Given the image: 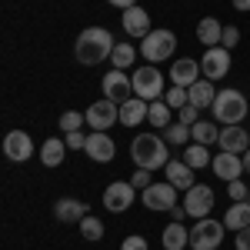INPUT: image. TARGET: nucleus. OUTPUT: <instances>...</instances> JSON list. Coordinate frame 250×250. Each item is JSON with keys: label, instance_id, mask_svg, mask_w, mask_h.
<instances>
[{"label": "nucleus", "instance_id": "obj_19", "mask_svg": "<svg viewBox=\"0 0 250 250\" xmlns=\"http://www.w3.org/2000/svg\"><path fill=\"white\" fill-rule=\"evenodd\" d=\"M54 217L60 224H80L87 217V204L83 200H74V197H60L54 204Z\"/></svg>", "mask_w": 250, "mask_h": 250}, {"label": "nucleus", "instance_id": "obj_29", "mask_svg": "<svg viewBox=\"0 0 250 250\" xmlns=\"http://www.w3.org/2000/svg\"><path fill=\"white\" fill-rule=\"evenodd\" d=\"M164 140L167 144H177V147H187V144H193V134H190V127L187 124H170V127H164Z\"/></svg>", "mask_w": 250, "mask_h": 250}, {"label": "nucleus", "instance_id": "obj_17", "mask_svg": "<svg viewBox=\"0 0 250 250\" xmlns=\"http://www.w3.org/2000/svg\"><path fill=\"white\" fill-rule=\"evenodd\" d=\"M220 150H227V154H247L250 150V134L247 127H240V124H233V127H220Z\"/></svg>", "mask_w": 250, "mask_h": 250}, {"label": "nucleus", "instance_id": "obj_34", "mask_svg": "<svg viewBox=\"0 0 250 250\" xmlns=\"http://www.w3.org/2000/svg\"><path fill=\"white\" fill-rule=\"evenodd\" d=\"M164 100L170 104V110H180V107H187V104H190V97H187V87H170V90L164 94Z\"/></svg>", "mask_w": 250, "mask_h": 250}, {"label": "nucleus", "instance_id": "obj_36", "mask_svg": "<svg viewBox=\"0 0 250 250\" xmlns=\"http://www.w3.org/2000/svg\"><path fill=\"white\" fill-rule=\"evenodd\" d=\"M130 184H134L137 190H147V187L154 184V170H140V167H137V173L130 177Z\"/></svg>", "mask_w": 250, "mask_h": 250}, {"label": "nucleus", "instance_id": "obj_11", "mask_svg": "<svg viewBox=\"0 0 250 250\" xmlns=\"http://www.w3.org/2000/svg\"><path fill=\"white\" fill-rule=\"evenodd\" d=\"M104 97L114 100V104H127L134 97V77H127L124 70L114 67L110 74H104Z\"/></svg>", "mask_w": 250, "mask_h": 250}, {"label": "nucleus", "instance_id": "obj_43", "mask_svg": "<svg viewBox=\"0 0 250 250\" xmlns=\"http://www.w3.org/2000/svg\"><path fill=\"white\" fill-rule=\"evenodd\" d=\"M107 3H114V7H120V10H130V7H137V0H107Z\"/></svg>", "mask_w": 250, "mask_h": 250}, {"label": "nucleus", "instance_id": "obj_31", "mask_svg": "<svg viewBox=\"0 0 250 250\" xmlns=\"http://www.w3.org/2000/svg\"><path fill=\"white\" fill-rule=\"evenodd\" d=\"M134 60H137V50L130 47V43H117L114 54H110V63H114L117 70H127V67H130Z\"/></svg>", "mask_w": 250, "mask_h": 250}, {"label": "nucleus", "instance_id": "obj_12", "mask_svg": "<svg viewBox=\"0 0 250 250\" xmlns=\"http://www.w3.org/2000/svg\"><path fill=\"white\" fill-rule=\"evenodd\" d=\"M140 197H144V207H150V210H170V207H177V187L170 180L150 184L147 190H140Z\"/></svg>", "mask_w": 250, "mask_h": 250}, {"label": "nucleus", "instance_id": "obj_25", "mask_svg": "<svg viewBox=\"0 0 250 250\" xmlns=\"http://www.w3.org/2000/svg\"><path fill=\"white\" fill-rule=\"evenodd\" d=\"M224 227L227 230H244V227H250V200H240V204H230L227 207V213H224Z\"/></svg>", "mask_w": 250, "mask_h": 250}, {"label": "nucleus", "instance_id": "obj_21", "mask_svg": "<svg viewBox=\"0 0 250 250\" xmlns=\"http://www.w3.org/2000/svg\"><path fill=\"white\" fill-rule=\"evenodd\" d=\"M147 110H150V104H147V100L130 97L127 104H120V124H124V127H140V124L147 120Z\"/></svg>", "mask_w": 250, "mask_h": 250}, {"label": "nucleus", "instance_id": "obj_10", "mask_svg": "<svg viewBox=\"0 0 250 250\" xmlns=\"http://www.w3.org/2000/svg\"><path fill=\"white\" fill-rule=\"evenodd\" d=\"M117 120H120V104L114 100H94L90 107H87V127H94V130H107V127H114Z\"/></svg>", "mask_w": 250, "mask_h": 250}, {"label": "nucleus", "instance_id": "obj_30", "mask_svg": "<svg viewBox=\"0 0 250 250\" xmlns=\"http://www.w3.org/2000/svg\"><path fill=\"white\" fill-rule=\"evenodd\" d=\"M184 160L190 164L193 170H200V167H207V164H210L213 157L207 154V147H204V144H187V147H184Z\"/></svg>", "mask_w": 250, "mask_h": 250}, {"label": "nucleus", "instance_id": "obj_24", "mask_svg": "<svg viewBox=\"0 0 250 250\" xmlns=\"http://www.w3.org/2000/svg\"><path fill=\"white\" fill-rule=\"evenodd\" d=\"M220 37H224V23L217 17L197 20V40H200L204 47H220Z\"/></svg>", "mask_w": 250, "mask_h": 250}, {"label": "nucleus", "instance_id": "obj_39", "mask_svg": "<svg viewBox=\"0 0 250 250\" xmlns=\"http://www.w3.org/2000/svg\"><path fill=\"white\" fill-rule=\"evenodd\" d=\"M200 120V107H193V104H187V107H180V124H187V127H193Z\"/></svg>", "mask_w": 250, "mask_h": 250}, {"label": "nucleus", "instance_id": "obj_3", "mask_svg": "<svg viewBox=\"0 0 250 250\" xmlns=\"http://www.w3.org/2000/svg\"><path fill=\"white\" fill-rule=\"evenodd\" d=\"M210 110H213V120H217V124L233 127V124H244V117H247L250 104H247V97L240 94V90L227 87V90H217V100H213Z\"/></svg>", "mask_w": 250, "mask_h": 250}, {"label": "nucleus", "instance_id": "obj_5", "mask_svg": "<svg viewBox=\"0 0 250 250\" xmlns=\"http://www.w3.org/2000/svg\"><path fill=\"white\" fill-rule=\"evenodd\" d=\"M173 47H177V37H173V30H150L144 43H140V54L147 63H160V60L173 57Z\"/></svg>", "mask_w": 250, "mask_h": 250}, {"label": "nucleus", "instance_id": "obj_2", "mask_svg": "<svg viewBox=\"0 0 250 250\" xmlns=\"http://www.w3.org/2000/svg\"><path fill=\"white\" fill-rule=\"evenodd\" d=\"M130 157L140 170H160L170 164V154H167V140L157 134H137L134 144H130Z\"/></svg>", "mask_w": 250, "mask_h": 250}, {"label": "nucleus", "instance_id": "obj_15", "mask_svg": "<svg viewBox=\"0 0 250 250\" xmlns=\"http://www.w3.org/2000/svg\"><path fill=\"white\" fill-rule=\"evenodd\" d=\"M200 77H204V70H200V60H193V57L173 60V67H170L173 87H193V83H197Z\"/></svg>", "mask_w": 250, "mask_h": 250}, {"label": "nucleus", "instance_id": "obj_9", "mask_svg": "<svg viewBox=\"0 0 250 250\" xmlns=\"http://www.w3.org/2000/svg\"><path fill=\"white\" fill-rule=\"evenodd\" d=\"M184 207H187V213L197 217V220L210 217V210H213V190L207 187V184H193L190 190H184Z\"/></svg>", "mask_w": 250, "mask_h": 250}, {"label": "nucleus", "instance_id": "obj_28", "mask_svg": "<svg viewBox=\"0 0 250 250\" xmlns=\"http://www.w3.org/2000/svg\"><path fill=\"white\" fill-rule=\"evenodd\" d=\"M147 124H150V127H170V104H167V100H150Z\"/></svg>", "mask_w": 250, "mask_h": 250}, {"label": "nucleus", "instance_id": "obj_33", "mask_svg": "<svg viewBox=\"0 0 250 250\" xmlns=\"http://www.w3.org/2000/svg\"><path fill=\"white\" fill-rule=\"evenodd\" d=\"M80 233H83L87 240H104V224H100L97 217H90V213H87V217L80 220Z\"/></svg>", "mask_w": 250, "mask_h": 250}, {"label": "nucleus", "instance_id": "obj_41", "mask_svg": "<svg viewBox=\"0 0 250 250\" xmlns=\"http://www.w3.org/2000/svg\"><path fill=\"white\" fill-rule=\"evenodd\" d=\"M233 250H250V227L233 233Z\"/></svg>", "mask_w": 250, "mask_h": 250}, {"label": "nucleus", "instance_id": "obj_20", "mask_svg": "<svg viewBox=\"0 0 250 250\" xmlns=\"http://www.w3.org/2000/svg\"><path fill=\"white\" fill-rule=\"evenodd\" d=\"M164 173H167V180H170L177 190H190L193 187V167L180 157V160H170L167 167H164Z\"/></svg>", "mask_w": 250, "mask_h": 250}, {"label": "nucleus", "instance_id": "obj_35", "mask_svg": "<svg viewBox=\"0 0 250 250\" xmlns=\"http://www.w3.org/2000/svg\"><path fill=\"white\" fill-rule=\"evenodd\" d=\"M227 193H230V204H240V200H247L250 187L244 180H230V184H227Z\"/></svg>", "mask_w": 250, "mask_h": 250}, {"label": "nucleus", "instance_id": "obj_18", "mask_svg": "<svg viewBox=\"0 0 250 250\" xmlns=\"http://www.w3.org/2000/svg\"><path fill=\"white\" fill-rule=\"evenodd\" d=\"M120 23H124L127 37H140V40H144L147 34H150V14H147L144 7H130V10H124Z\"/></svg>", "mask_w": 250, "mask_h": 250}, {"label": "nucleus", "instance_id": "obj_14", "mask_svg": "<svg viewBox=\"0 0 250 250\" xmlns=\"http://www.w3.org/2000/svg\"><path fill=\"white\" fill-rule=\"evenodd\" d=\"M3 154L10 157L14 164H23V160H30L34 157V140L27 130H10V134L3 137Z\"/></svg>", "mask_w": 250, "mask_h": 250}, {"label": "nucleus", "instance_id": "obj_7", "mask_svg": "<svg viewBox=\"0 0 250 250\" xmlns=\"http://www.w3.org/2000/svg\"><path fill=\"white\" fill-rule=\"evenodd\" d=\"M200 70L207 80H224L230 74V50L227 47H207L200 57Z\"/></svg>", "mask_w": 250, "mask_h": 250}, {"label": "nucleus", "instance_id": "obj_13", "mask_svg": "<svg viewBox=\"0 0 250 250\" xmlns=\"http://www.w3.org/2000/svg\"><path fill=\"white\" fill-rule=\"evenodd\" d=\"M83 154L97 160V164H110L117 154V144L110 140L107 130H94V134H87V147H83Z\"/></svg>", "mask_w": 250, "mask_h": 250}, {"label": "nucleus", "instance_id": "obj_1", "mask_svg": "<svg viewBox=\"0 0 250 250\" xmlns=\"http://www.w3.org/2000/svg\"><path fill=\"white\" fill-rule=\"evenodd\" d=\"M114 47L117 43H114V37H110L107 27H87L77 37V43H74V57H77V63H83V67H97V63L110 60Z\"/></svg>", "mask_w": 250, "mask_h": 250}, {"label": "nucleus", "instance_id": "obj_22", "mask_svg": "<svg viewBox=\"0 0 250 250\" xmlns=\"http://www.w3.org/2000/svg\"><path fill=\"white\" fill-rule=\"evenodd\" d=\"M160 244H164V250H184V247H190V230H187L184 224L170 220V224L164 227V233H160Z\"/></svg>", "mask_w": 250, "mask_h": 250}, {"label": "nucleus", "instance_id": "obj_32", "mask_svg": "<svg viewBox=\"0 0 250 250\" xmlns=\"http://www.w3.org/2000/svg\"><path fill=\"white\" fill-rule=\"evenodd\" d=\"M83 124H87V114H77V110H63V114H60V130H63V134H70V130H80V127H83Z\"/></svg>", "mask_w": 250, "mask_h": 250}, {"label": "nucleus", "instance_id": "obj_40", "mask_svg": "<svg viewBox=\"0 0 250 250\" xmlns=\"http://www.w3.org/2000/svg\"><path fill=\"white\" fill-rule=\"evenodd\" d=\"M120 250H147V240H144V237H137V233H130V237H124Z\"/></svg>", "mask_w": 250, "mask_h": 250}, {"label": "nucleus", "instance_id": "obj_45", "mask_svg": "<svg viewBox=\"0 0 250 250\" xmlns=\"http://www.w3.org/2000/svg\"><path fill=\"white\" fill-rule=\"evenodd\" d=\"M240 157H244V173H250V150H247V154H240Z\"/></svg>", "mask_w": 250, "mask_h": 250}, {"label": "nucleus", "instance_id": "obj_23", "mask_svg": "<svg viewBox=\"0 0 250 250\" xmlns=\"http://www.w3.org/2000/svg\"><path fill=\"white\" fill-rule=\"evenodd\" d=\"M187 97H190L193 107H200V110H207V107H213V100H217V90H213V80L200 77L193 87H187Z\"/></svg>", "mask_w": 250, "mask_h": 250}, {"label": "nucleus", "instance_id": "obj_44", "mask_svg": "<svg viewBox=\"0 0 250 250\" xmlns=\"http://www.w3.org/2000/svg\"><path fill=\"white\" fill-rule=\"evenodd\" d=\"M230 3H233V10H240V14L250 10V0H230Z\"/></svg>", "mask_w": 250, "mask_h": 250}, {"label": "nucleus", "instance_id": "obj_46", "mask_svg": "<svg viewBox=\"0 0 250 250\" xmlns=\"http://www.w3.org/2000/svg\"><path fill=\"white\" fill-rule=\"evenodd\" d=\"M247 200H250V193H247Z\"/></svg>", "mask_w": 250, "mask_h": 250}, {"label": "nucleus", "instance_id": "obj_37", "mask_svg": "<svg viewBox=\"0 0 250 250\" xmlns=\"http://www.w3.org/2000/svg\"><path fill=\"white\" fill-rule=\"evenodd\" d=\"M63 144H67V150H83V147H87V134H80V130H70V134L63 137Z\"/></svg>", "mask_w": 250, "mask_h": 250}, {"label": "nucleus", "instance_id": "obj_42", "mask_svg": "<svg viewBox=\"0 0 250 250\" xmlns=\"http://www.w3.org/2000/svg\"><path fill=\"white\" fill-rule=\"evenodd\" d=\"M170 217L177 220V224H184V217H187V207L180 204V207H170Z\"/></svg>", "mask_w": 250, "mask_h": 250}, {"label": "nucleus", "instance_id": "obj_8", "mask_svg": "<svg viewBox=\"0 0 250 250\" xmlns=\"http://www.w3.org/2000/svg\"><path fill=\"white\" fill-rule=\"evenodd\" d=\"M134 197H137V187L130 180H114L104 190V207L110 213H124L127 207H134Z\"/></svg>", "mask_w": 250, "mask_h": 250}, {"label": "nucleus", "instance_id": "obj_6", "mask_svg": "<svg viewBox=\"0 0 250 250\" xmlns=\"http://www.w3.org/2000/svg\"><path fill=\"white\" fill-rule=\"evenodd\" d=\"M134 97L147 100V104L164 97V74L157 70V63H147V67L134 70Z\"/></svg>", "mask_w": 250, "mask_h": 250}, {"label": "nucleus", "instance_id": "obj_16", "mask_svg": "<svg viewBox=\"0 0 250 250\" xmlns=\"http://www.w3.org/2000/svg\"><path fill=\"white\" fill-rule=\"evenodd\" d=\"M210 170L220 177V180H240V173H244V157L240 154H227V150H220V154L210 160Z\"/></svg>", "mask_w": 250, "mask_h": 250}, {"label": "nucleus", "instance_id": "obj_26", "mask_svg": "<svg viewBox=\"0 0 250 250\" xmlns=\"http://www.w3.org/2000/svg\"><path fill=\"white\" fill-rule=\"evenodd\" d=\"M63 157H67V144H63L60 137H47L43 147H40V164H43V167H60Z\"/></svg>", "mask_w": 250, "mask_h": 250}, {"label": "nucleus", "instance_id": "obj_27", "mask_svg": "<svg viewBox=\"0 0 250 250\" xmlns=\"http://www.w3.org/2000/svg\"><path fill=\"white\" fill-rule=\"evenodd\" d=\"M193 134V144H204V147H210V144H217L220 140V127L213 124V120H197L190 127Z\"/></svg>", "mask_w": 250, "mask_h": 250}, {"label": "nucleus", "instance_id": "obj_38", "mask_svg": "<svg viewBox=\"0 0 250 250\" xmlns=\"http://www.w3.org/2000/svg\"><path fill=\"white\" fill-rule=\"evenodd\" d=\"M240 43V30L237 27H224V37H220V47H227V50H233Z\"/></svg>", "mask_w": 250, "mask_h": 250}, {"label": "nucleus", "instance_id": "obj_4", "mask_svg": "<svg viewBox=\"0 0 250 250\" xmlns=\"http://www.w3.org/2000/svg\"><path fill=\"white\" fill-rule=\"evenodd\" d=\"M224 220H210V217H204V220H197L190 230V247L193 250H217L224 244Z\"/></svg>", "mask_w": 250, "mask_h": 250}]
</instances>
